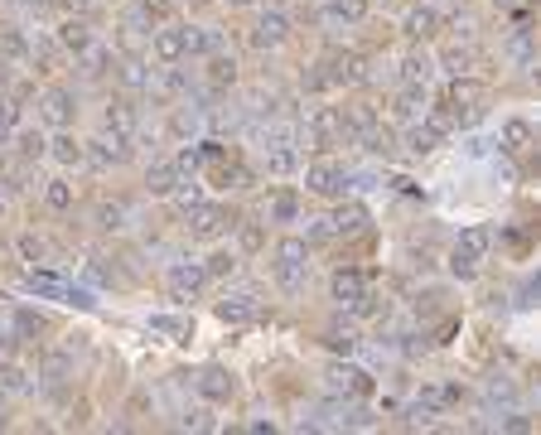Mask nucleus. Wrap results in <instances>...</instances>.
Wrapping results in <instances>:
<instances>
[{
	"mask_svg": "<svg viewBox=\"0 0 541 435\" xmlns=\"http://www.w3.org/2000/svg\"><path fill=\"white\" fill-rule=\"evenodd\" d=\"M39 116H44V126L63 131V126H73V116H78V97L68 88H49L39 97Z\"/></svg>",
	"mask_w": 541,
	"mask_h": 435,
	"instance_id": "12",
	"label": "nucleus"
},
{
	"mask_svg": "<svg viewBox=\"0 0 541 435\" xmlns=\"http://www.w3.org/2000/svg\"><path fill=\"white\" fill-rule=\"evenodd\" d=\"M213 314H218L223 324H251V320H261V296L257 290H227V296L213 305Z\"/></svg>",
	"mask_w": 541,
	"mask_h": 435,
	"instance_id": "8",
	"label": "nucleus"
},
{
	"mask_svg": "<svg viewBox=\"0 0 541 435\" xmlns=\"http://www.w3.org/2000/svg\"><path fill=\"white\" fill-rule=\"evenodd\" d=\"M435 146H444V131H440L435 121H426V116H420V121L406 126V150H411V155H430Z\"/></svg>",
	"mask_w": 541,
	"mask_h": 435,
	"instance_id": "21",
	"label": "nucleus"
},
{
	"mask_svg": "<svg viewBox=\"0 0 541 435\" xmlns=\"http://www.w3.org/2000/svg\"><path fill=\"white\" fill-rule=\"evenodd\" d=\"M324 344H329L334 354H353V348H358V329H329Z\"/></svg>",
	"mask_w": 541,
	"mask_h": 435,
	"instance_id": "44",
	"label": "nucleus"
},
{
	"mask_svg": "<svg viewBox=\"0 0 541 435\" xmlns=\"http://www.w3.org/2000/svg\"><path fill=\"white\" fill-rule=\"evenodd\" d=\"M44 204H49L54 213H68V208H73V184H68V180H49V184H44Z\"/></svg>",
	"mask_w": 541,
	"mask_h": 435,
	"instance_id": "38",
	"label": "nucleus"
},
{
	"mask_svg": "<svg viewBox=\"0 0 541 435\" xmlns=\"http://www.w3.org/2000/svg\"><path fill=\"white\" fill-rule=\"evenodd\" d=\"M368 5H377V0H368Z\"/></svg>",
	"mask_w": 541,
	"mask_h": 435,
	"instance_id": "53",
	"label": "nucleus"
},
{
	"mask_svg": "<svg viewBox=\"0 0 541 435\" xmlns=\"http://www.w3.org/2000/svg\"><path fill=\"white\" fill-rule=\"evenodd\" d=\"M300 131H305V140L315 150H324V146H334V140H343V112L319 102V107L305 112V126H300Z\"/></svg>",
	"mask_w": 541,
	"mask_h": 435,
	"instance_id": "4",
	"label": "nucleus"
},
{
	"mask_svg": "<svg viewBox=\"0 0 541 435\" xmlns=\"http://www.w3.org/2000/svg\"><path fill=\"white\" fill-rule=\"evenodd\" d=\"M368 0H324V20L329 25H363L368 20Z\"/></svg>",
	"mask_w": 541,
	"mask_h": 435,
	"instance_id": "26",
	"label": "nucleus"
},
{
	"mask_svg": "<svg viewBox=\"0 0 541 435\" xmlns=\"http://www.w3.org/2000/svg\"><path fill=\"white\" fill-rule=\"evenodd\" d=\"M242 247H247V252H251V247H261V232L247 228V232H242Z\"/></svg>",
	"mask_w": 541,
	"mask_h": 435,
	"instance_id": "51",
	"label": "nucleus"
},
{
	"mask_svg": "<svg viewBox=\"0 0 541 435\" xmlns=\"http://www.w3.org/2000/svg\"><path fill=\"white\" fill-rule=\"evenodd\" d=\"M305 189H309V194H319V198H343V189H348V170H343L339 160H329V155L309 160V170H305Z\"/></svg>",
	"mask_w": 541,
	"mask_h": 435,
	"instance_id": "3",
	"label": "nucleus"
},
{
	"mask_svg": "<svg viewBox=\"0 0 541 435\" xmlns=\"http://www.w3.org/2000/svg\"><path fill=\"white\" fill-rule=\"evenodd\" d=\"M116 78H122V88L126 92H150V78H155V68L146 63V58H122V63H116Z\"/></svg>",
	"mask_w": 541,
	"mask_h": 435,
	"instance_id": "23",
	"label": "nucleus"
},
{
	"mask_svg": "<svg viewBox=\"0 0 541 435\" xmlns=\"http://www.w3.org/2000/svg\"><path fill=\"white\" fill-rule=\"evenodd\" d=\"M184 426L203 431V426H213V421H208V411H203V406H194V411H184Z\"/></svg>",
	"mask_w": 541,
	"mask_h": 435,
	"instance_id": "50",
	"label": "nucleus"
},
{
	"mask_svg": "<svg viewBox=\"0 0 541 435\" xmlns=\"http://www.w3.org/2000/svg\"><path fill=\"white\" fill-rule=\"evenodd\" d=\"M20 392H30V378H25V368H15V363H5V368H0V397H20Z\"/></svg>",
	"mask_w": 541,
	"mask_h": 435,
	"instance_id": "39",
	"label": "nucleus"
},
{
	"mask_svg": "<svg viewBox=\"0 0 541 435\" xmlns=\"http://www.w3.org/2000/svg\"><path fill=\"white\" fill-rule=\"evenodd\" d=\"M266 222H300V198L295 194H275L266 204Z\"/></svg>",
	"mask_w": 541,
	"mask_h": 435,
	"instance_id": "37",
	"label": "nucleus"
},
{
	"mask_svg": "<svg viewBox=\"0 0 541 435\" xmlns=\"http://www.w3.org/2000/svg\"><path fill=\"white\" fill-rule=\"evenodd\" d=\"M63 286L68 280L54 276V272H25V290H34V296H44V300H63Z\"/></svg>",
	"mask_w": 541,
	"mask_h": 435,
	"instance_id": "32",
	"label": "nucleus"
},
{
	"mask_svg": "<svg viewBox=\"0 0 541 435\" xmlns=\"http://www.w3.org/2000/svg\"><path fill=\"white\" fill-rule=\"evenodd\" d=\"M285 39H291V15H285V10H266V15H257V25H251V34H247V44L257 54L281 49Z\"/></svg>",
	"mask_w": 541,
	"mask_h": 435,
	"instance_id": "6",
	"label": "nucleus"
},
{
	"mask_svg": "<svg viewBox=\"0 0 541 435\" xmlns=\"http://www.w3.org/2000/svg\"><path fill=\"white\" fill-rule=\"evenodd\" d=\"M189 238H203V242H213V238H223V232H232L237 222H232V213H227L223 204H194L189 208Z\"/></svg>",
	"mask_w": 541,
	"mask_h": 435,
	"instance_id": "5",
	"label": "nucleus"
},
{
	"mask_svg": "<svg viewBox=\"0 0 541 435\" xmlns=\"http://www.w3.org/2000/svg\"><path fill=\"white\" fill-rule=\"evenodd\" d=\"M58 5H63L68 15H88V10H97L102 0H58Z\"/></svg>",
	"mask_w": 541,
	"mask_h": 435,
	"instance_id": "48",
	"label": "nucleus"
},
{
	"mask_svg": "<svg viewBox=\"0 0 541 435\" xmlns=\"http://www.w3.org/2000/svg\"><path fill=\"white\" fill-rule=\"evenodd\" d=\"M165 286H170L174 300H199L203 286H208V272H203V262H174L165 272Z\"/></svg>",
	"mask_w": 541,
	"mask_h": 435,
	"instance_id": "7",
	"label": "nucleus"
},
{
	"mask_svg": "<svg viewBox=\"0 0 541 435\" xmlns=\"http://www.w3.org/2000/svg\"><path fill=\"white\" fill-rule=\"evenodd\" d=\"M532 121H527V116H508V121H503V150H512V155H517V150H527V146H532Z\"/></svg>",
	"mask_w": 541,
	"mask_h": 435,
	"instance_id": "31",
	"label": "nucleus"
},
{
	"mask_svg": "<svg viewBox=\"0 0 541 435\" xmlns=\"http://www.w3.org/2000/svg\"><path fill=\"white\" fill-rule=\"evenodd\" d=\"M102 131H112V136H136V131H140L136 102H126V97L106 102V107H102Z\"/></svg>",
	"mask_w": 541,
	"mask_h": 435,
	"instance_id": "13",
	"label": "nucleus"
},
{
	"mask_svg": "<svg viewBox=\"0 0 541 435\" xmlns=\"http://www.w3.org/2000/svg\"><path fill=\"white\" fill-rule=\"evenodd\" d=\"M484 82H478V78H454L450 82V102H454V107H469V112H478L474 107V102H484Z\"/></svg>",
	"mask_w": 541,
	"mask_h": 435,
	"instance_id": "33",
	"label": "nucleus"
},
{
	"mask_svg": "<svg viewBox=\"0 0 541 435\" xmlns=\"http://www.w3.org/2000/svg\"><path fill=\"white\" fill-rule=\"evenodd\" d=\"M88 146V164L92 170H116V164L131 160V136H97V140H82Z\"/></svg>",
	"mask_w": 541,
	"mask_h": 435,
	"instance_id": "10",
	"label": "nucleus"
},
{
	"mask_svg": "<svg viewBox=\"0 0 541 435\" xmlns=\"http://www.w3.org/2000/svg\"><path fill=\"white\" fill-rule=\"evenodd\" d=\"M0 54H5V58H30V39H25V34H20V29H0Z\"/></svg>",
	"mask_w": 541,
	"mask_h": 435,
	"instance_id": "41",
	"label": "nucleus"
},
{
	"mask_svg": "<svg viewBox=\"0 0 541 435\" xmlns=\"http://www.w3.org/2000/svg\"><path fill=\"white\" fill-rule=\"evenodd\" d=\"M430 78H435V63H430V54H406V58H402V82H406V88H426Z\"/></svg>",
	"mask_w": 541,
	"mask_h": 435,
	"instance_id": "30",
	"label": "nucleus"
},
{
	"mask_svg": "<svg viewBox=\"0 0 541 435\" xmlns=\"http://www.w3.org/2000/svg\"><path fill=\"white\" fill-rule=\"evenodd\" d=\"M58 49H68V54H82V49H92V44H97V29L88 25V20L82 15H68L63 25H58Z\"/></svg>",
	"mask_w": 541,
	"mask_h": 435,
	"instance_id": "14",
	"label": "nucleus"
},
{
	"mask_svg": "<svg viewBox=\"0 0 541 435\" xmlns=\"http://www.w3.org/2000/svg\"><path fill=\"white\" fill-rule=\"evenodd\" d=\"M460 387L454 382H444V387H420V397H416V406H426V411H444V406H454L460 402Z\"/></svg>",
	"mask_w": 541,
	"mask_h": 435,
	"instance_id": "34",
	"label": "nucleus"
},
{
	"mask_svg": "<svg viewBox=\"0 0 541 435\" xmlns=\"http://www.w3.org/2000/svg\"><path fill=\"white\" fill-rule=\"evenodd\" d=\"M488 247H493V232L484 228V222H474V228H464L460 232V242L450 247V272L460 276V280H469L484 266V256H488Z\"/></svg>",
	"mask_w": 541,
	"mask_h": 435,
	"instance_id": "2",
	"label": "nucleus"
},
{
	"mask_svg": "<svg viewBox=\"0 0 541 435\" xmlns=\"http://www.w3.org/2000/svg\"><path fill=\"white\" fill-rule=\"evenodd\" d=\"M324 387H329L334 397H368L372 378L363 368H353V363H329V368H324Z\"/></svg>",
	"mask_w": 541,
	"mask_h": 435,
	"instance_id": "9",
	"label": "nucleus"
},
{
	"mask_svg": "<svg viewBox=\"0 0 541 435\" xmlns=\"http://www.w3.org/2000/svg\"><path fill=\"white\" fill-rule=\"evenodd\" d=\"M213 180H218V189H237L242 170H237V164H218V170H213Z\"/></svg>",
	"mask_w": 541,
	"mask_h": 435,
	"instance_id": "47",
	"label": "nucleus"
},
{
	"mask_svg": "<svg viewBox=\"0 0 541 435\" xmlns=\"http://www.w3.org/2000/svg\"><path fill=\"white\" fill-rule=\"evenodd\" d=\"M20 126V97H0V140H10Z\"/></svg>",
	"mask_w": 541,
	"mask_h": 435,
	"instance_id": "43",
	"label": "nucleus"
},
{
	"mask_svg": "<svg viewBox=\"0 0 541 435\" xmlns=\"http://www.w3.org/2000/svg\"><path fill=\"white\" fill-rule=\"evenodd\" d=\"M261 170L271 180H291L300 170V146H261Z\"/></svg>",
	"mask_w": 541,
	"mask_h": 435,
	"instance_id": "16",
	"label": "nucleus"
},
{
	"mask_svg": "<svg viewBox=\"0 0 541 435\" xmlns=\"http://www.w3.org/2000/svg\"><path fill=\"white\" fill-rule=\"evenodd\" d=\"M223 49V39H218V29H208V25H184V58L194 54V58H208V54H218Z\"/></svg>",
	"mask_w": 541,
	"mask_h": 435,
	"instance_id": "27",
	"label": "nucleus"
},
{
	"mask_svg": "<svg viewBox=\"0 0 541 435\" xmlns=\"http://www.w3.org/2000/svg\"><path fill=\"white\" fill-rule=\"evenodd\" d=\"M329 290H334V300L343 305H353V300H363V290H368V276L363 272H353V266H339V272H334V280H329Z\"/></svg>",
	"mask_w": 541,
	"mask_h": 435,
	"instance_id": "20",
	"label": "nucleus"
},
{
	"mask_svg": "<svg viewBox=\"0 0 541 435\" xmlns=\"http://www.w3.org/2000/svg\"><path fill=\"white\" fill-rule=\"evenodd\" d=\"M203 78H208V88L213 92H227V88H232V82H237V58L232 54H208V68H203Z\"/></svg>",
	"mask_w": 541,
	"mask_h": 435,
	"instance_id": "25",
	"label": "nucleus"
},
{
	"mask_svg": "<svg viewBox=\"0 0 541 435\" xmlns=\"http://www.w3.org/2000/svg\"><path fill=\"white\" fill-rule=\"evenodd\" d=\"M44 155H54L63 170H78V164H88V146H82V140L63 126V131H54V140H49V150H44Z\"/></svg>",
	"mask_w": 541,
	"mask_h": 435,
	"instance_id": "15",
	"label": "nucleus"
},
{
	"mask_svg": "<svg viewBox=\"0 0 541 435\" xmlns=\"http://www.w3.org/2000/svg\"><path fill=\"white\" fill-rule=\"evenodd\" d=\"M150 58L155 63H184V25H170V20H160V25L150 29Z\"/></svg>",
	"mask_w": 541,
	"mask_h": 435,
	"instance_id": "11",
	"label": "nucleus"
},
{
	"mask_svg": "<svg viewBox=\"0 0 541 435\" xmlns=\"http://www.w3.org/2000/svg\"><path fill=\"white\" fill-rule=\"evenodd\" d=\"M179 180H184V174H179L174 160H155L150 174H146V189H150V198H170Z\"/></svg>",
	"mask_w": 541,
	"mask_h": 435,
	"instance_id": "24",
	"label": "nucleus"
},
{
	"mask_svg": "<svg viewBox=\"0 0 541 435\" xmlns=\"http://www.w3.org/2000/svg\"><path fill=\"white\" fill-rule=\"evenodd\" d=\"M10 140H15V155L20 160H39L44 150H49V140H44L39 131H25V126H15V136H10Z\"/></svg>",
	"mask_w": 541,
	"mask_h": 435,
	"instance_id": "36",
	"label": "nucleus"
},
{
	"mask_svg": "<svg viewBox=\"0 0 541 435\" xmlns=\"http://www.w3.org/2000/svg\"><path fill=\"white\" fill-rule=\"evenodd\" d=\"M402 29L411 34V39H430V34L440 29V10L430 5V0H416L411 10H406V20H402Z\"/></svg>",
	"mask_w": 541,
	"mask_h": 435,
	"instance_id": "19",
	"label": "nucleus"
},
{
	"mask_svg": "<svg viewBox=\"0 0 541 435\" xmlns=\"http://www.w3.org/2000/svg\"><path fill=\"white\" fill-rule=\"evenodd\" d=\"M78 58H82V78H102L106 68L116 63V58H112V49H106V44H92V49H82Z\"/></svg>",
	"mask_w": 541,
	"mask_h": 435,
	"instance_id": "35",
	"label": "nucleus"
},
{
	"mask_svg": "<svg viewBox=\"0 0 541 435\" xmlns=\"http://www.w3.org/2000/svg\"><path fill=\"white\" fill-rule=\"evenodd\" d=\"M309 238L315 242H329L334 232H329V218H309Z\"/></svg>",
	"mask_w": 541,
	"mask_h": 435,
	"instance_id": "49",
	"label": "nucleus"
},
{
	"mask_svg": "<svg viewBox=\"0 0 541 435\" xmlns=\"http://www.w3.org/2000/svg\"><path fill=\"white\" fill-rule=\"evenodd\" d=\"M237 266H242V256H237L232 247H218V252L203 256V272H208V280H232Z\"/></svg>",
	"mask_w": 541,
	"mask_h": 435,
	"instance_id": "28",
	"label": "nucleus"
},
{
	"mask_svg": "<svg viewBox=\"0 0 541 435\" xmlns=\"http://www.w3.org/2000/svg\"><path fill=\"white\" fill-rule=\"evenodd\" d=\"M426 107H430V102H426V88H402L392 97V121L396 126H411V121L426 116Z\"/></svg>",
	"mask_w": 541,
	"mask_h": 435,
	"instance_id": "18",
	"label": "nucleus"
},
{
	"mask_svg": "<svg viewBox=\"0 0 541 435\" xmlns=\"http://www.w3.org/2000/svg\"><path fill=\"white\" fill-rule=\"evenodd\" d=\"M126 218H131L126 204H102V208H97V228H102V232H122Z\"/></svg>",
	"mask_w": 541,
	"mask_h": 435,
	"instance_id": "40",
	"label": "nucleus"
},
{
	"mask_svg": "<svg viewBox=\"0 0 541 435\" xmlns=\"http://www.w3.org/2000/svg\"><path fill=\"white\" fill-rule=\"evenodd\" d=\"M271 276L281 290H300L309 276V242L305 238H281L271 252Z\"/></svg>",
	"mask_w": 541,
	"mask_h": 435,
	"instance_id": "1",
	"label": "nucleus"
},
{
	"mask_svg": "<svg viewBox=\"0 0 541 435\" xmlns=\"http://www.w3.org/2000/svg\"><path fill=\"white\" fill-rule=\"evenodd\" d=\"M20 256H25V262H44V256H49V247L25 232V238H20Z\"/></svg>",
	"mask_w": 541,
	"mask_h": 435,
	"instance_id": "45",
	"label": "nucleus"
},
{
	"mask_svg": "<svg viewBox=\"0 0 541 435\" xmlns=\"http://www.w3.org/2000/svg\"><path fill=\"white\" fill-rule=\"evenodd\" d=\"M146 329L155 339H165V344H184L189 339V320H179V314H150Z\"/></svg>",
	"mask_w": 541,
	"mask_h": 435,
	"instance_id": "29",
	"label": "nucleus"
},
{
	"mask_svg": "<svg viewBox=\"0 0 541 435\" xmlns=\"http://www.w3.org/2000/svg\"><path fill=\"white\" fill-rule=\"evenodd\" d=\"M194 387H199L203 402H213V406L232 402V372H223V368H203L194 378Z\"/></svg>",
	"mask_w": 541,
	"mask_h": 435,
	"instance_id": "17",
	"label": "nucleus"
},
{
	"mask_svg": "<svg viewBox=\"0 0 541 435\" xmlns=\"http://www.w3.org/2000/svg\"><path fill=\"white\" fill-rule=\"evenodd\" d=\"M368 228V208L363 204H339L329 213V232L334 238H353V232H363Z\"/></svg>",
	"mask_w": 541,
	"mask_h": 435,
	"instance_id": "22",
	"label": "nucleus"
},
{
	"mask_svg": "<svg viewBox=\"0 0 541 435\" xmlns=\"http://www.w3.org/2000/svg\"><path fill=\"white\" fill-rule=\"evenodd\" d=\"M295 140H300V131L291 121H271L266 131H261V146H295Z\"/></svg>",
	"mask_w": 541,
	"mask_h": 435,
	"instance_id": "42",
	"label": "nucleus"
},
{
	"mask_svg": "<svg viewBox=\"0 0 541 435\" xmlns=\"http://www.w3.org/2000/svg\"><path fill=\"white\" fill-rule=\"evenodd\" d=\"M174 5H179V0H140V10H146L150 20H170Z\"/></svg>",
	"mask_w": 541,
	"mask_h": 435,
	"instance_id": "46",
	"label": "nucleus"
},
{
	"mask_svg": "<svg viewBox=\"0 0 541 435\" xmlns=\"http://www.w3.org/2000/svg\"><path fill=\"white\" fill-rule=\"evenodd\" d=\"M227 5H232V10H247V5H257V0H227Z\"/></svg>",
	"mask_w": 541,
	"mask_h": 435,
	"instance_id": "52",
	"label": "nucleus"
}]
</instances>
